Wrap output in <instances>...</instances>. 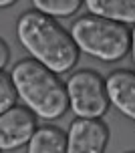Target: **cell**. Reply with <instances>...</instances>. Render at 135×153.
I'll use <instances>...</instances> for the list:
<instances>
[{"label":"cell","mask_w":135,"mask_h":153,"mask_svg":"<svg viewBox=\"0 0 135 153\" xmlns=\"http://www.w3.org/2000/svg\"><path fill=\"white\" fill-rule=\"evenodd\" d=\"M16 36L26 53L54 75L69 73L79 61V48L71 32L65 30L57 18L38 10H26L18 16Z\"/></svg>","instance_id":"6da1fadb"},{"label":"cell","mask_w":135,"mask_h":153,"mask_svg":"<svg viewBox=\"0 0 135 153\" xmlns=\"http://www.w3.org/2000/svg\"><path fill=\"white\" fill-rule=\"evenodd\" d=\"M16 95L37 119L54 121L69 111V95L65 83L34 59H22L10 71Z\"/></svg>","instance_id":"7a4b0ae2"},{"label":"cell","mask_w":135,"mask_h":153,"mask_svg":"<svg viewBox=\"0 0 135 153\" xmlns=\"http://www.w3.org/2000/svg\"><path fill=\"white\" fill-rule=\"evenodd\" d=\"M71 38L79 53L103 62H115L127 56L131 48V32L125 24L113 22L95 14H85L71 24Z\"/></svg>","instance_id":"3957f363"},{"label":"cell","mask_w":135,"mask_h":153,"mask_svg":"<svg viewBox=\"0 0 135 153\" xmlns=\"http://www.w3.org/2000/svg\"><path fill=\"white\" fill-rule=\"evenodd\" d=\"M69 109L77 119H101L109 111L105 79L93 69H81L67 79Z\"/></svg>","instance_id":"277c9868"},{"label":"cell","mask_w":135,"mask_h":153,"mask_svg":"<svg viewBox=\"0 0 135 153\" xmlns=\"http://www.w3.org/2000/svg\"><path fill=\"white\" fill-rule=\"evenodd\" d=\"M37 129V115L24 105H14L0 113V151L8 153L28 145Z\"/></svg>","instance_id":"5b68a950"},{"label":"cell","mask_w":135,"mask_h":153,"mask_svg":"<svg viewBox=\"0 0 135 153\" xmlns=\"http://www.w3.org/2000/svg\"><path fill=\"white\" fill-rule=\"evenodd\" d=\"M109 127L101 119H75L67 129V153H105Z\"/></svg>","instance_id":"8992f818"},{"label":"cell","mask_w":135,"mask_h":153,"mask_svg":"<svg viewBox=\"0 0 135 153\" xmlns=\"http://www.w3.org/2000/svg\"><path fill=\"white\" fill-rule=\"evenodd\" d=\"M109 103L121 115L135 121V71L115 69L105 79Z\"/></svg>","instance_id":"52a82bcc"},{"label":"cell","mask_w":135,"mask_h":153,"mask_svg":"<svg viewBox=\"0 0 135 153\" xmlns=\"http://www.w3.org/2000/svg\"><path fill=\"white\" fill-rule=\"evenodd\" d=\"M89 14L135 26V0H85Z\"/></svg>","instance_id":"ba28073f"},{"label":"cell","mask_w":135,"mask_h":153,"mask_svg":"<svg viewBox=\"0 0 135 153\" xmlns=\"http://www.w3.org/2000/svg\"><path fill=\"white\" fill-rule=\"evenodd\" d=\"M26 153H67V133L54 125H43L30 137Z\"/></svg>","instance_id":"9c48e42d"},{"label":"cell","mask_w":135,"mask_h":153,"mask_svg":"<svg viewBox=\"0 0 135 153\" xmlns=\"http://www.w3.org/2000/svg\"><path fill=\"white\" fill-rule=\"evenodd\" d=\"M34 10L51 18H67L73 16L85 4V0H30Z\"/></svg>","instance_id":"30bf717a"},{"label":"cell","mask_w":135,"mask_h":153,"mask_svg":"<svg viewBox=\"0 0 135 153\" xmlns=\"http://www.w3.org/2000/svg\"><path fill=\"white\" fill-rule=\"evenodd\" d=\"M16 101H18V95H16V87L12 83V76L4 69H0V113L12 109L16 105Z\"/></svg>","instance_id":"8fae6325"},{"label":"cell","mask_w":135,"mask_h":153,"mask_svg":"<svg viewBox=\"0 0 135 153\" xmlns=\"http://www.w3.org/2000/svg\"><path fill=\"white\" fill-rule=\"evenodd\" d=\"M8 61H10V46H8V42L4 38L0 36V69H4L8 65Z\"/></svg>","instance_id":"7c38bea8"},{"label":"cell","mask_w":135,"mask_h":153,"mask_svg":"<svg viewBox=\"0 0 135 153\" xmlns=\"http://www.w3.org/2000/svg\"><path fill=\"white\" fill-rule=\"evenodd\" d=\"M129 53H131V61H133V67H135V26L131 30V48H129Z\"/></svg>","instance_id":"4fadbf2b"},{"label":"cell","mask_w":135,"mask_h":153,"mask_svg":"<svg viewBox=\"0 0 135 153\" xmlns=\"http://www.w3.org/2000/svg\"><path fill=\"white\" fill-rule=\"evenodd\" d=\"M18 0H0V8H10V6H14Z\"/></svg>","instance_id":"5bb4252c"},{"label":"cell","mask_w":135,"mask_h":153,"mask_svg":"<svg viewBox=\"0 0 135 153\" xmlns=\"http://www.w3.org/2000/svg\"><path fill=\"white\" fill-rule=\"evenodd\" d=\"M127 153H135V151H127Z\"/></svg>","instance_id":"9a60e30c"},{"label":"cell","mask_w":135,"mask_h":153,"mask_svg":"<svg viewBox=\"0 0 135 153\" xmlns=\"http://www.w3.org/2000/svg\"><path fill=\"white\" fill-rule=\"evenodd\" d=\"M0 153H2V151H0Z\"/></svg>","instance_id":"2e32d148"}]
</instances>
